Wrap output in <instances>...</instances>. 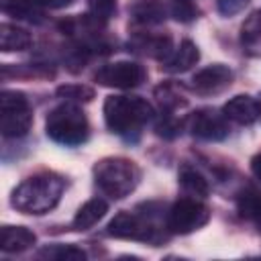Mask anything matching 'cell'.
<instances>
[{
	"mask_svg": "<svg viewBox=\"0 0 261 261\" xmlns=\"http://www.w3.org/2000/svg\"><path fill=\"white\" fill-rule=\"evenodd\" d=\"M63 194V179L57 173L41 171L27 177L12 192L10 204L24 214H45L57 206Z\"/></svg>",
	"mask_w": 261,
	"mask_h": 261,
	"instance_id": "cell-1",
	"label": "cell"
},
{
	"mask_svg": "<svg viewBox=\"0 0 261 261\" xmlns=\"http://www.w3.org/2000/svg\"><path fill=\"white\" fill-rule=\"evenodd\" d=\"M153 106L141 96H108L104 102L106 126L122 137L139 135V130L153 118Z\"/></svg>",
	"mask_w": 261,
	"mask_h": 261,
	"instance_id": "cell-2",
	"label": "cell"
},
{
	"mask_svg": "<svg viewBox=\"0 0 261 261\" xmlns=\"http://www.w3.org/2000/svg\"><path fill=\"white\" fill-rule=\"evenodd\" d=\"M94 179L106 196L120 200L137 188L141 169L126 157H104L94 165Z\"/></svg>",
	"mask_w": 261,
	"mask_h": 261,
	"instance_id": "cell-3",
	"label": "cell"
},
{
	"mask_svg": "<svg viewBox=\"0 0 261 261\" xmlns=\"http://www.w3.org/2000/svg\"><path fill=\"white\" fill-rule=\"evenodd\" d=\"M45 130L49 139H53L55 143L67 145V147L86 143L90 135V126H88V118L84 110L71 102L59 104L47 114Z\"/></svg>",
	"mask_w": 261,
	"mask_h": 261,
	"instance_id": "cell-4",
	"label": "cell"
},
{
	"mask_svg": "<svg viewBox=\"0 0 261 261\" xmlns=\"http://www.w3.org/2000/svg\"><path fill=\"white\" fill-rule=\"evenodd\" d=\"M33 124V108L22 92L4 90L0 94V130L6 139L24 137Z\"/></svg>",
	"mask_w": 261,
	"mask_h": 261,
	"instance_id": "cell-5",
	"label": "cell"
},
{
	"mask_svg": "<svg viewBox=\"0 0 261 261\" xmlns=\"http://www.w3.org/2000/svg\"><path fill=\"white\" fill-rule=\"evenodd\" d=\"M210 220V208L198 198L188 196L177 200L167 212V228L175 234H190Z\"/></svg>",
	"mask_w": 261,
	"mask_h": 261,
	"instance_id": "cell-6",
	"label": "cell"
},
{
	"mask_svg": "<svg viewBox=\"0 0 261 261\" xmlns=\"http://www.w3.org/2000/svg\"><path fill=\"white\" fill-rule=\"evenodd\" d=\"M108 234L114 239L124 241H143V243H159L161 237L151 220H147V214H135V212H118L106 226Z\"/></svg>",
	"mask_w": 261,
	"mask_h": 261,
	"instance_id": "cell-7",
	"label": "cell"
},
{
	"mask_svg": "<svg viewBox=\"0 0 261 261\" xmlns=\"http://www.w3.org/2000/svg\"><path fill=\"white\" fill-rule=\"evenodd\" d=\"M147 71L143 65L135 61H114L108 65H102L94 80L104 88H118V90H130L145 82Z\"/></svg>",
	"mask_w": 261,
	"mask_h": 261,
	"instance_id": "cell-8",
	"label": "cell"
},
{
	"mask_svg": "<svg viewBox=\"0 0 261 261\" xmlns=\"http://www.w3.org/2000/svg\"><path fill=\"white\" fill-rule=\"evenodd\" d=\"M188 130L202 141H222L228 137V118L216 108H200L188 116Z\"/></svg>",
	"mask_w": 261,
	"mask_h": 261,
	"instance_id": "cell-9",
	"label": "cell"
},
{
	"mask_svg": "<svg viewBox=\"0 0 261 261\" xmlns=\"http://www.w3.org/2000/svg\"><path fill=\"white\" fill-rule=\"evenodd\" d=\"M232 84V71L224 63H212L200 69L192 77V88L202 96H214L224 92Z\"/></svg>",
	"mask_w": 261,
	"mask_h": 261,
	"instance_id": "cell-10",
	"label": "cell"
},
{
	"mask_svg": "<svg viewBox=\"0 0 261 261\" xmlns=\"http://www.w3.org/2000/svg\"><path fill=\"white\" fill-rule=\"evenodd\" d=\"M128 49L135 53L167 61L171 57V37L167 33H155V35H135L128 41Z\"/></svg>",
	"mask_w": 261,
	"mask_h": 261,
	"instance_id": "cell-11",
	"label": "cell"
},
{
	"mask_svg": "<svg viewBox=\"0 0 261 261\" xmlns=\"http://www.w3.org/2000/svg\"><path fill=\"white\" fill-rule=\"evenodd\" d=\"M222 112L237 124H253L257 120V100L247 94H239L224 104Z\"/></svg>",
	"mask_w": 261,
	"mask_h": 261,
	"instance_id": "cell-12",
	"label": "cell"
},
{
	"mask_svg": "<svg viewBox=\"0 0 261 261\" xmlns=\"http://www.w3.org/2000/svg\"><path fill=\"white\" fill-rule=\"evenodd\" d=\"M37 241L35 232L27 226H2L0 228V249L4 253H20L29 247H33Z\"/></svg>",
	"mask_w": 261,
	"mask_h": 261,
	"instance_id": "cell-13",
	"label": "cell"
},
{
	"mask_svg": "<svg viewBox=\"0 0 261 261\" xmlns=\"http://www.w3.org/2000/svg\"><path fill=\"white\" fill-rule=\"evenodd\" d=\"M241 47L251 57H261V10L247 16L241 27Z\"/></svg>",
	"mask_w": 261,
	"mask_h": 261,
	"instance_id": "cell-14",
	"label": "cell"
},
{
	"mask_svg": "<svg viewBox=\"0 0 261 261\" xmlns=\"http://www.w3.org/2000/svg\"><path fill=\"white\" fill-rule=\"evenodd\" d=\"M165 6L163 2L159 0H139L133 4L130 8V16L137 24H143V27H151V24H159L165 20Z\"/></svg>",
	"mask_w": 261,
	"mask_h": 261,
	"instance_id": "cell-15",
	"label": "cell"
},
{
	"mask_svg": "<svg viewBox=\"0 0 261 261\" xmlns=\"http://www.w3.org/2000/svg\"><path fill=\"white\" fill-rule=\"evenodd\" d=\"M33 43L29 31H24L22 27L4 22L0 24V49L4 53H12V51H24L29 49Z\"/></svg>",
	"mask_w": 261,
	"mask_h": 261,
	"instance_id": "cell-16",
	"label": "cell"
},
{
	"mask_svg": "<svg viewBox=\"0 0 261 261\" xmlns=\"http://www.w3.org/2000/svg\"><path fill=\"white\" fill-rule=\"evenodd\" d=\"M200 59V51L198 47L192 43V41H181L177 51L165 61V69L167 71H173V73H181V71H188L192 69Z\"/></svg>",
	"mask_w": 261,
	"mask_h": 261,
	"instance_id": "cell-17",
	"label": "cell"
},
{
	"mask_svg": "<svg viewBox=\"0 0 261 261\" xmlns=\"http://www.w3.org/2000/svg\"><path fill=\"white\" fill-rule=\"evenodd\" d=\"M106 212H108V204H106L102 198H92V200H88V202L77 210V214H75L71 226H73L75 230H88V228H92Z\"/></svg>",
	"mask_w": 261,
	"mask_h": 261,
	"instance_id": "cell-18",
	"label": "cell"
},
{
	"mask_svg": "<svg viewBox=\"0 0 261 261\" xmlns=\"http://www.w3.org/2000/svg\"><path fill=\"white\" fill-rule=\"evenodd\" d=\"M155 98H157L161 110H165V112H173V110L184 108L188 104V100L184 96V88L175 86V84H169V82L155 88Z\"/></svg>",
	"mask_w": 261,
	"mask_h": 261,
	"instance_id": "cell-19",
	"label": "cell"
},
{
	"mask_svg": "<svg viewBox=\"0 0 261 261\" xmlns=\"http://www.w3.org/2000/svg\"><path fill=\"white\" fill-rule=\"evenodd\" d=\"M0 4H2V10L14 18L29 20V22L43 20V12L39 4H35L33 0H0Z\"/></svg>",
	"mask_w": 261,
	"mask_h": 261,
	"instance_id": "cell-20",
	"label": "cell"
},
{
	"mask_svg": "<svg viewBox=\"0 0 261 261\" xmlns=\"http://www.w3.org/2000/svg\"><path fill=\"white\" fill-rule=\"evenodd\" d=\"M239 212L257 224L261 230V192L255 188H247L239 194Z\"/></svg>",
	"mask_w": 261,
	"mask_h": 261,
	"instance_id": "cell-21",
	"label": "cell"
},
{
	"mask_svg": "<svg viewBox=\"0 0 261 261\" xmlns=\"http://www.w3.org/2000/svg\"><path fill=\"white\" fill-rule=\"evenodd\" d=\"M179 186L184 188V192H188L194 198H204L210 192V186H208L206 177L198 169H194V167H181V171H179Z\"/></svg>",
	"mask_w": 261,
	"mask_h": 261,
	"instance_id": "cell-22",
	"label": "cell"
},
{
	"mask_svg": "<svg viewBox=\"0 0 261 261\" xmlns=\"http://www.w3.org/2000/svg\"><path fill=\"white\" fill-rule=\"evenodd\" d=\"M39 257L57 259V261H84L86 253L75 245H51L39 251Z\"/></svg>",
	"mask_w": 261,
	"mask_h": 261,
	"instance_id": "cell-23",
	"label": "cell"
},
{
	"mask_svg": "<svg viewBox=\"0 0 261 261\" xmlns=\"http://www.w3.org/2000/svg\"><path fill=\"white\" fill-rule=\"evenodd\" d=\"M167 10L177 22H192L200 16V8L196 0H169Z\"/></svg>",
	"mask_w": 261,
	"mask_h": 261,
	"instance_id": "cell-24",
	"label": "cell"
},
{
	"mask_svg": "<svg viewBox=\"0 0 261 261\" xmlns=\"http://www.w3.org/2000/svg\"><path fill=\"white\" fill-rule=\"evenodd\" d=\"M57 96L71 102H90L94 98V90L82 84H65L57 88Z\"/></svg>",
	"mask_w": 261,
	"mask_h": 261,
	"instance_id": "cell-25",
	"label": "cell"
},
{
	"mask_svg": "<svg viewBox=\"0 0 261 261\" xmlns=\"http://www.w3.org/2000/svg\"><path fill=\"white\" fill-rule=\"evenodd\" d=\"M116 12V0H88V14L100 22H106Z\"/></svg>",
	"mask_w": 261,
	"mask_h": 261,
	"instance_id": "cell-26",
	"label": "cell"
},
{
	"mask_svg": "<svg viewBox=\"0 0 261 261\" xmlns=\"http://www.w3.org/2000/svg\"><path fill=\"white\" fill-rule=\"evenodd\" d=\"M155 130H157V135L163 137V139H173V137L179 135V130H181V122H179L177 118H173L171 112H167L165 116H161V118L157 120Z\"/></svg>",
	"mask_w": 261,
	"mask_h": 261,
	"instance_id": "cell-27",
	"label": "cell"
},
{
	"mask_svg": "<svg viewBox=\"0 0 261 261\" xmlns=\"http://www.w3.org/2000/svg\"><path fill=\"white\" fill-rule=\"evenodd\" d=\"M251 0H216V8L222 16H234L241 10H245V6Z\"/></svg>",
	"mask_w": 261,
	"mask_h": 261,
	"instance_id": "cell-28",
	"label": "cell"
},
{
	"mask_svg": "<svg viewBox=\"0 0 261 261\" xmlns=\"http://www.w3.org/2000/svg\"><path fill=\"white\" fill-rule=\"evenodd\" d=\"M33 2L39 4V6H43V8H63L71 0H33Z\"/></svg>",
	"mask_w": 261,
	"mask_h": 261,
	"instance_id": "cell-29",
	"label": "cell"
},
{
	"mask_svg": "<svg viewBox=\"0 0 261 261\" xmlns=\"http://www.w3.org/2000/svg\"><path fill=\"white\" fill-rule=\"evenodd\" d=\"M251 171H253V175L261 181V151L251 159Z\"/></svg>",
	"mask_w": 261,
	"mask_h": 261,
	"instance_id": "cell-30",
	"label": "cell"
},
{
	"mask_svg": "<svg viewBox=\"0 0 261 261\" xmlns=\"http://www.w3.org/2000/svg\"><path fill=\"white\" fill-rule=\"evenodd\" d=\"M257 118L261 120V94L257 96Z\"/></svg>",
	"mask_w": 261,
	"mask_h": 261,
	"instance_id": "cell-31",
	"label": "cell"
}]
</instances>
